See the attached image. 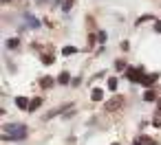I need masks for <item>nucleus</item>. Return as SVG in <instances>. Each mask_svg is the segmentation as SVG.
Segmentation results:
<instances>
[{"mask_svg":"<svg viewBox=\"0 0 161 145\" xmlns=\"http://www.w3.org/2000/svg\"><path fill=\"white\" fill-rule=\"evenodd\" d=\"M40 103H42V99H40V97H36V99H31V106H29V110H36V108H38Z\"/></svg>","mask_w":161,"mask_h":145,"instance_id":"9b49d317","label":"nucleus"},{"mask_svg":"<svg viewBox=\"0 0 161 145\" xmlns=\"http://www.w3.org/2000/svg\"><path fill=\"white\" fill-rule=\"evenodd\" d=\"M108 88H110V90H115V88H117V79H115V77H110V79H108Z\"/></svg>","mask_w":161,"mask_h":145,"instance_id":"ddd939ff","label":"nucleus"},{"mask_svg":"<svg viewBox=\"0 0 161 145\" xmlns=\"http://www.w3.org/2000/svg\"><path fill=\"white\" fill-rule=\"evenodd\" d=\"M40 86H42V88H51V86H53V79H51V77H42V79H40Z\"/></svg>","mask_w":161,"mask_h":145,"instance_id":"0eeeda50","label":"nucleus"},{"mask_svg":"<svg viewBox=\"0 0 161 145\" xmlns=\"http://www.w3.org/2000/svg\"><path fill=\"white\" fill-rule=\"evenodd\" d=\"M91 99H93V101H102V99H104V90H102V88H95V90L91 92Z\"/></svg>","mask_w":161,"mask_h":145,"instance_id":"39448f33","label":"nucleus"},{"mask_svg":"<svg viewBox=\"0 0 161 145\" xmlns=\"http://www.w3.org/2000/svg\"><path fill=\"white\" fill-rule=\"evenodd\" d=\"M16 103H18V108H27V110H29V106H31V101H29V99H25V97H18V99H16Z\"/></svg>","mask_w":161,"mask_h":145,"instance_id":"423d86ee","label":"nucleus"},{"mask_svg":"<svg viewBox=\"0 0 161 145\" xmlns=\"http://www.w3.org/2000/svg\"><path fill=\"white\" fill-rule=\"evenodd\" d=\"M73 7V0H64V9H71Z\"/></svg>","mask_w":161,"mask_h":145,"instance_id":"f3484780","label":"nucleus"},{"mask_svg":"<svg viewBox=\"0 0 161 145\" xmlns=\"http://www.w3.org/2000/svg\"><path fill=\"white\" fill-rule=\"evenodd\" d=\"M154 31H157V33H161V22H157V24H154Z\"/></svg>","mask_w":161,"mask_h":145,"instance_id":"a211bd4d","label":"nucleus"},{"mask_svg":"<svg viewBox=\"0 0 161 145\" xmlns=\"http://www.w3.org/2000/svg\"><path fill=\"white\" fill-rule=\"evenodd\" d=\"M137 143H141V145H154V141H152V138H148V136H141Z\"/></svg>","mask_w":161,"mask_h":145,"instance_id":"f8f14e48","label":"nucleus"},{"mask_svg":"<svg viewBox=\"0 0 161 145\" xmlns=\"http://www.w3.org/2000/svg\"><path fill=\"white\" fill-rule=\"evenodd\" d=\"M62 53H64V55H75V53H77V49H75V46H64V49H62Z\"/></svg>","mask_w":161,"mask_h":145,"instance_id":"6e6552de","label":"nucleus"},{"mask_svg":"<svg viewBox=\"0 0 161 145\" xmlns=\"http://www.w3.org/2000/svg\"><path fill=\"white\" fill-rule=\"evenodd\" d=\"M27 20H29V24H31V27H38V24H40L36 18H27Z\"/></svg>","mask_w":161,"mask_h":145,"instance_id":"dca6fc26","label":"nucleus"},{"mask_svg":"<svg viewBox=\"0 0 161 145\" xmlns=\"http://www.w3.org/2000/svg\"><path fill=\"white\" fill-rule=\"evenodd\" d=\"M157 110H159V112H161V99H159V103H157Z\"/></svg>","mask_w":161,"mask_h":145,"instance_id":"6ab92c4d","label":"nucleus"},{"mask_svg":"<svg viewBox=\"0 0 161 145\" xmlns=\"http://www.w3.org/2000/svg\"><path fill=\"white\" fill-rule=\"evenodd\" d=\"M121 106H124V97H119V95H115L113 99H108V101H106V110H110V112L119 110Z\"/></svg>","mask_w":161,"mask_h":145,"instance_id":"f03ea898","label":"nucleus"},{"mask_svg":"<svg viewBox=\"0 0 161 145\" xmlns=\"http://www.w3.org/2000/svg\"><path fill=\"white\" fill-rule=\"evenodd\" d=\"M58 81H60V84H69V81H71V75H69V73H62V75L58 77Z\"/></svg>","mask_w":161,"mask_h":145,"instance_id":"1a4fd4ad","label":"nucleus"},{"mask_svg":"<svg viewBox=\"0 0 161 145\" xmlns=\"http://www.w3.org/2000/svg\"><path fill=\"white\" fill-rule=\"evenodd\" d=\"M3 3H9V0H3Z\"/></svg>","mask_w":161,"mask_h":145,"instance_id":"aec40b11","label":"nucleus"},{"mask_svg":"<svg viewBox=\"0 0 161 145\" xmlns=\"http://www.w3.org/2000/svg\"><path fill=\"white\" fill-rule=\"evenodd\" d=\"M143 99H146V101H154V99H157V92H154V90H148V92L143 95Z\"/></svg>","mask_w":161,"mask_h":145,"instance_id":"9d476101","label":"nucleus"},{"mask_svg":"<svg viewBox=\"0 0 161 145\" xmlns=\"http://www.w3.org/2000/svg\"><path fill=\"white\" fill-rule=\"evenodd\" d=\"M42 64H47V66L53 64V57H51V55H44V57H42Z\"/></svg>","mask_w":161,"mask_h":145,"instance_id":"4468645a","label":"nucleus"},{"mask_svg":"<svg viewBox=\"0 0 161 145\" xmlns=\"http://www.w3.org/2000/svg\"><path fill=\"white\" fill-rule=\"evenodd\" d=\"M157 79H159V73H152V75H146L141 84H146V86H150V84H154Z\"/></svg>","mask_w":161,"mask_h":145,"instance_id":"20e7f679","label":"nucleus"},{"mask_svg":"<svg viewBox=\"0 0 161 145\" xmlns=\"http://www.w3.org/2000/svg\"><path fill=\"white\" fill-rule=\"evenodd\" d=\"M3 130H5V134H3L5 141H9V138H25L27 136V127L22 123H18V125L16 123H7Z\"/></svg>","mask_w":161,"mask_h":145,"instance_id":"f257e3e1","label":"nucleus"},{"mask_svg":"<svg viewBox=\"0 0 161 145\" xmlns=\"http://www.w3.org/2000/svg\"><path fill=\"white\" fill-rule=\"evenodd\" d=\"M113 145H119V143H113Z\"/></svg>","mask_w":161,"mask_h":145,"instance_id":"4be33fe9","label":"nucleus"},{"mask_svg":"<svg viewBox=\"0 0 161 145\" xmlns=\"http://www.w3.org/2000/svg\"><path fill=\"white\" fill-rule=\"evenodd\" d=\"M135 145H141V143H135Z\"/></svg>","mask_w":161,"mask_h":145,"instance_id":"412c9836","label":"nucleus"},{"mask_svg":"<svg viewBox=\"0 0 161 145\" xmlns=\"http://www.w3.org/2000/svg\"><path fill=\"white\" fill-rule=\"evenodd\" d=\"M18 44H20V42H18V40H9V42H7V46H9V49H16V46H18Z\"/></svg>","mask_w":161,"mask_h":145,"instance_id":"2eb2a0df","label":"nucleus"},{"mask_svg":"<svg viewBox=\"0 0 161 145\" xmlns=\"http://www.w3.org/2000/svg\"><path fill=\"white\" fill-rule=\"evenodd\" d=\"M126 75H128V79H130V81H143V77H146L141 68H128V73H126Z\"/></svg>","mask_w":161,"mask_h":145,"instance_id":"7ed1b4c3","label":"nucleus"}]
</instances>
